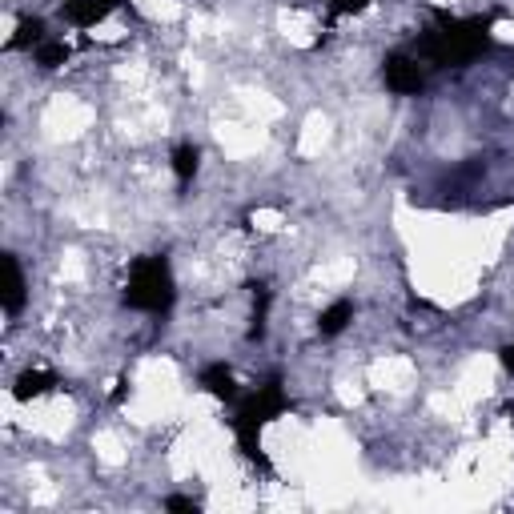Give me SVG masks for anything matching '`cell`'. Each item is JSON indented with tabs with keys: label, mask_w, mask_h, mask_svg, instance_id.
Instances as JSON below:
<instances>
[{
	"label": "cell",
	"mask_w": 514,
	"mask_h": 514,
	"mask_svg": "<svg viewBox=\"0 0 514 514\" xmlns=\"http://www.w3.org/2000/svg\"><path fill=\"white\" fill-rule=\"evenodd\" d=\"M125 306L141 314H165L173 306V274L161 253L133 262L129 282H125Z\"/></svg>",
	"instance_id": "obj_1"
},
{
	"label": "cell",
	"mask_w": 514,
	"mask_h": 514,
	"mask_svg": "<svg viewBox=\"0 0 514 514\" xmlns=\"http://www.w3.org/2000/svg\"><path fill=\"white\" fill-rule=\"evenodd\" d=\"M386 89L398 93V97L418 93V89H422V61H418V57H406V53L390 57V61H386Z\"/></svg>",
	"instance_id": "obj_2"
},
{
	"label": "cell",
	"mask_w": 514,
	"mask_h": 514,
	"mask_svg": "<svg viewBox=\"0 0 514 514\" xmlns=\"http://www.w3.org/2000/svg\"><path fill=\"white\" fill-rule=\"evenodd\" d=\"M121 5V0H65V21L69 25H77V29H93V25H101L113 9Z\"/></svg>",
	"instance_id": "obj_3"
},
{
	"label": "cell",
	"mask_w": 514,
	"mask_h": 514,
	"mask_svg": "<svg viewBox=\"0 0 514 514\" xmlns=\"http://www.w3.org/2000/svg\"><path fill=\"white\" fill-rule=\"evenodd\" d=\"M21 306H25V270H21L17 257L9 253L5 257V310H9V318H17Z\"/></svg>",
	"instance_id": "obj_4"
},
{
	"label": "cell",
	"mask_w": 514,
	"mask_h": 514,
	"mask_svg": "<svg viewBox=\"0 0 514 514\" xmlns=\"http://www.w3.org/2000/svg\"><path fill=\"white\" fill-rule=\"evenodd\" d=\"M201 386H205L213 398H221V402H233V398H237V382H233V370H229L225 362L205 366V370H201Z\"/></svg>",
	"instance_id": "obj_5"
},
{
	"label": "cell",
	"mask_w": 514,
	"mask_h": 514,
	"mask_svg": "<svg viewBox=\"0 0 514 514\" xmlns=\"http://www.w3.org/2000/svg\"><path fill=\"white\" fill-rule=\"evenodd\" d=\"M53 382H57V378H53L49 370H25V374L17 378V390H13V394H17V402H33V398L49 394Z\"/></svg>",
	"instance_id": "obj_6"
},
{
	"label": "cell",
	"mask_w": 514,
	"mask_h": 514,
	"mask_svg": "<svg viewBox=\"0 0 514 514\" xmlns=\"http://www.w3.org/2000/svg\"><path fill=\"white\" fill-rule=\"evenodd\" d=\"M197 169H201V149H197L193 141H181V145L173 149V173H177V181L189 185V181L197 177Z\"/></svg>",
	"instance_id": "obj_7"
},
{
	"label": "cell",
	"mask_w": 514,
	"mask_h": 514,
	"mask_svg": "<svg viewBox=\"0 0 514 514\" xmlns=\"http://www.w3.org/2000/svg\"><path fill=\"white\" fill-rule=\"evenodd\" d=\"M350 322H354V302L342 298V302H334V306L318 318V330H322V338H334V334H342Z\"/></svg>",
	"instance_id": "obj_8"
},
{
	"label": "cell",
	"mask_w": 514,
	"mask_h": 514,
	"mask_svg": "<svg viewBox=\"0 0 514 514\" xmlns=\"http://www.w3.org/2000/svg\"><path fill=\"white\" fill-rule=\"evenodd\" d=\"M41 41H45V25L37 17H25L21 29H17V37L9 41V49H37Z\"/></svg>",
	"instance_id": "obj_9"
},
{
	"label": "cell",
	"mask_w": 514,
	"mask_h": 514,
	"mask_svg": "<svg viewBox=\"0 0 514 514\" xmlns=\"http://www.w3.org/2000/svg\"><path fill=\"white\" fill-rule=\"evenodd\" d=\"M65 61H69V45H65V41H49V37H45V41L37 45V65H41V69H61Z\"/></svg>",
	"instance_id": "obj_10"
},
{
	"label": "cell",
	"mask_w": 514,
	"mask_h": 514,
	"mask_svg": "<svg viewBox=\"0 0 514 514\" xmlns=\"http://www.w3.org/2000/svg\"><path fill=\"white\" fill-rule=\"evenodd\" d=\"M502 366H506V370H510V374H514V342H510V346H506V350H502Z\"/></svg>",
	"instance_id": "obj_11"
}]
</instances>
